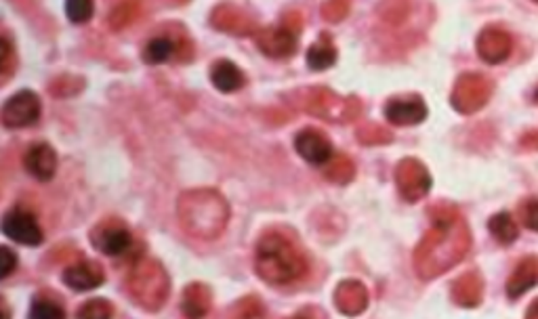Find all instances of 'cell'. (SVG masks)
Listing matches in <instances>:
<instances>
[{
    "instance_id": "obj_1",
    "label": "cell",
    "mask_w": 538,
    "mask_h": 319,
    "mask_svg": "<svg viewBox=\"0 0 538 319\" xmlns=\"http://www.w3.org/2000/svg\"><path fill=\"white\" fill-rule=\"evenodd\" d=\"M433 225L414 250V269L419 277L433 279L461 263L471 249V233L465 219L452 206L431 208Z\"/></svg>"
},
{
    "instance_id": "obj_2",
    "label": "cell",
    "mask_w": 538,
    "mask_h": 319,
    "mask_svg": "<svg viewBox=\"0 0 538 319\" xmlns=\"http://www.w3.org/2000/svg\"><path fill=\"white\" fill-rule=\"evenodd\" d=\"M255 269L268 284L284 286L299 279L307 271V260L293 239L271 231L259 239L255 250Z\"/></svg>"
},
{
    "instance_id": "obj_3",
    "label": "cell",
    "mask_w": 538,
    "mask_h": 319,
    "mask_svg": "<svg viewBox=\"0 0 538 319\" xmlns=\"http://www.w3.org/2000/svg\"><path fill=\"white\" fill-rule=\"evenodd\" d=\"M181 227L193 238L215 239L222 236L230 219L228 202L212 190H193L179 200Z\"/></svg>"
},
{
    "instance_id": "obj_4",
    "label": "cell",
    "mask_w": 538,
    "mask_h": 319,
    "mask_svg": "<svg viewBox=\"0 0 538 319\" xmlns=\"http://www.w3.org/2000/svg\"><path fill=\"white\" fill-rule=\"evenodd\" d=\"M128 295L141 309L158 311L166 303L171 282L158 260L141 258L127 277Z\"/></svg>"
},
{
    "instance_id": "obj_5",
    "label": "cell",
    "mask_w": 538,
    "mask_h": 319,
    "mask_svg": "<svg viewBox=\"0 0 538 319\" xmlns=\"http://www.w3.org/2000/svg\"><path fill=\"white\" fill-rule=\"evenodd\" d=\"M492 95V82L482 74H465L457 80L452 90V108L461 114H476L488 103Z\"/></svg>"
},
{
    "instance_id": "obj_6",
    "label": "cell",
    "mask_w": 538,
    "mask_h": 319,
    "mask_svg": "<svg viewBox=\"0 0 538 319\" xmlns=\"http://www.w3.org/2000/svg\"><path fill=\"white\" fill-rule=\"evenodd\" d=\"M395 183H398L401 198L406 202H419L429 193L433 181L425 164H420V162L414 158H406L398 164V171H395Z\"/></svg>"
},
{
    "instance_id": "obj_7",
    "label": "cell",
    "mask_w": 538,
    "mask_h": 319,
    "mask_svg": "<svg viewBox=\"0 0 538 319\" xmlns=\"http://www.w3.org/2000/svg\"><path fill=\"white\" fill-rule=\"evenodd\" d=\"M41 116V99L32 90H19L3 108V125L6 128H24L34 125Z\"/></svg>"
},
{
    "instance_id": "obj_8",
    "label": "cell",
    "mask_w": 538,
    "mask_h": 319,
    "mask_svg": "<svg viewBox=\"0 0 538 319\" xmlns=\"http://www.w3.org/2000/svg\"><path fill=\"white\" fill-rule=\"evenodd\" d=\"M3 233L13 242L24 246H38L42 242V230L36 223L34 214L24 208H13L3 219Z\"/></svg>"
},
{
    "instance_id": "obj_9",
    "label": "cell",
    "mask_w": 538,
    "mask_h": 319,
    "mask_svg": "<svg viewBox=\"0 0 538 319\" xmlns=\"http://www.w3.org/2000/svg\"><path fill=\"white\" fill-rule=\"evenodd\" d=\"M514 51V38L501 28H486L477 38V53L486 63H503Z\"/></svg>"
},
{
    "instance_id": "obj_10",
    "label": "cell",
    "mask_w": 538,
    "mask_h": 319,
    "mask_svg": "<svg viewBox=\"0 0 538 319\" xmlns=\"http://www.w3.org/2000/svg\"><path fill=\"white\" fill-rule=\"evenodd\" d=\"M295 147L303 160L309 164H324L333 158V143L324 133L316 128H306L297 135Z\"/></svg>"
},
{
    "instance_id": "obj_11",
    "label": "cell",
    "mask_w": 538,
    "mask_h": 319,
    "mask_svg": "<svg viewBox=\"0 0 538 319\" xmlns=\"http://www.w3.org/2000/svg\"><path fill=\"white\" fill-rule=\"evenodd\" d=\"M90 242L103 255L120 257L127 255L128 249L133 246V236L120 225H99L93 231V236H90Z\"/></svg>"
},
{
    "instance_id": "obj_12",
    "label": "cell",
    "mask_w": 538,
    "mask_h": 319,
    "mask_svg": "<svg viewBox=\"0 0 538 319\" xmlns=\"http://www.w3.org/2000/svg\"><path fill=\"white\" fill-rule=\"evenodd\" d=\"M311 114L316 116H324V118L328 120H339V122H345L354 116H358L360 108L355 106H347V103H343L339 97H335L333 93H328V90H314L311 93V99L306 106Z\"/></svg>"
},
{
    "instance_id": "obj_13",
    "label": "cell",
    "mask_w": 538,
    "mask_h": 319,
    "mask_svg": "<svg viewBox=\"0 0 538 319\" xmlns=\"http://www.w3.org/2000/svg\"><path fill=\"white\" fill-rule=\"evenodd\" d=\"M257 44L268 57L282 60V57H290L295 53L297 34L295 30L287 28V25H280V28L263 30L261 34L257 36Z\"/></svg>"
},
{
    "instance_id": "obj_14",
    "label": "cell",
    "mask_w": 538,
    "mask_h": 319,
    "mask_svg": "<svg viewBox=\"0 0 538 319\" xmlns=\"http://www.w3.org/2000/svg\"><path fill=\"white\" fill-rule=\"evenodd\" d=\"M63 282L68 284V288L76 292H87L99 288L106 282V273H103V267L95 263V260H80V263L68 267L66 273H63Z\"/></svg>"
},
{
    "instance_id": "obj_15",
    "label": "cell",
    "mask_w": 538,
    "mask_h": 319,
    "mask_svg": "<svg viewBox=\"0 0 538 319\" xmlns=\"http://www.w3.org/2000/svg\"><path fill=\"white\" fill-rule=\"evenodd\" d=\"M385 118L395 127H414L427 118V106L423 99H393L387 103Z\"/></svg>"
},
{
    "instance_id": "obj_16",
    "label": "cell",
    "mask_w": 538,
    "mask_h": 319,
    "mask_svg": "<svg viewBox=\"0 0 538 319\" xmlns=\"http://www.w3.org/2000/svg\"><path fill=\"white\" fill-rule=\"evenodd\" d=\"M25 171L38 181H51L57 171V154L47 143H36L24 158Z\"/></svg>"
},
{
    "instance_id": "obj_17",
    "label": "cell",
    "mask_w": 538,
    "mask_h": 319,
    "mask_svg": "<svg viewBox=\"0 0 538 319\" xmlns=\"http://www.w3.org/2000/svg\"><path fill=\"white\" fill-rule=\"evenodd\" d=\"M335 305L341 314L360 315L368 305V290L364 288V284L355 282V279H345L336 286Z\"/></svg>"
},
{
    "instance_id": "obj_18",
    "label": "cell",
    "mask_w": 538,
    "mask_h": 319,
    "mask_svg": "<svg viewBox=\"0 0 538 319\" xmlns=\"http://www.w3.org/2000/svg\"><path fill=\"white\" fill-rule=\"evenodd\" d=\"M482 296H484V282H482V276L476 271H469L465 273L457 279L455 284H452V298H455V303L458 307H477L479 303H482Z\"/></svg>"
},
{
    "instance_id": "obj_19",
    "label": "cell",
    "mask_w": 538,
    "mask_h": 319,
    "mask_svg": "<svg viewBox=\"0 0 538 319\" xmlns=\"http://www.w3.org/2000/svg\"><path fill=\"white\" fill-rule=\"evenodd\" d=\"M536 282H538V258L536 257L524 258L522 263L515 267L514 276L509 277L507 295L511 298H520L522 295H526L530 288H534Z\"/></svg>"
},
{
    "instance_id": "obj_20",
    "label": "cell",
    "mask_w": 538,
    "mask_h": 319,
    "mask_svg": "<svg viewBox=\"0 0 538 319\" xmlns=\"http://www.w3.org/2000/svg\"><path fill=\"white\" fill-rule=\"evenodd\" d=\"M185 317L203 319L211 309V290L204 284H192L184 290V301H181Z\"/></svg>"
},
{
    "instance_id": "obj_21",
    "label": "cell",
    "mask_w": 538,
    "mask_h": 319,
    "mask_svg": "<svg viewBox=\"0 0 538 319\" xmlns=\"http://www.w3.org/2000/svg\"><path fill=\"white\" fill-rule=\"evenodd\" d=\"M211 80L222 93H236L244 87V74L236 63L228 60L217 61L211 70Z\"/></svg>"
},
{
    "instance_id": "obj_22",
    "label": "cell",
    "mask_w": 538,
    "mask_h": 319,
    "mask_svg": "<svg viewBox=\"0 0 538 319\" xmlns=\"http://www.w3.org/2000/svg\"><path fill=\"white\" fill-rule=\"evenodd\" d=\"M488 230H490L492 236H495L496 242L505 244V246L514 244L517 239V236H520V230H517L515 220L511 219L509 212L495 214V217L488 220Z\"/></svg>"
},
{
    "instance_id": "obj_23",
    "label": "cell",
    "mask_w": 538,
    "mask_h": 319,
    "mask_svg": "<svg viewBox=\"0 0 538 319\" xmlns=\"http://www.w3.org/2000/svg\"><path fill=\"white\" fill-rule=\"evenodd\" d=\"M336 61V51L326 36L322 41H317L316 44H311L307 51V65L311 70L322 71L333 68Z\"/></svg>"
},
{
    "instance_id": "obj_24",
    "label": "cell",
    "mask_w": 538,
    "mask_h": 319,
    "mask_svg": "<svg viewBox=\"0 0 538 319\" xmlns=\"http://www.w3.org/2000/svg\"><path fill=\"white\" fill-rule=\"evenodd\" d=\"M177 53V44L171 36H158L152 38L147 42V47L144 51V60L146 63H165L168 60H173V55Z\"/></svg>"
},
{
    "instance_id": "obj_25",
    "label": "cell",
    "mask_w": 538,
    "mask_h": 319,
    "mask_svg": "<svg viewBox=\"0 0 538 319\" xmlns=\"http://www.w3.org/2000/svg\"><path fill=\"white\" fill-rule=\"evenodd\" d=\"M114 309L106 298H93L78 309L76 319H112Z\"/></svg>"
},
{
    "instance_id": "obj_26",
    "label": "cell",
    "mask_w": 538,
    "mask_h": 319,
    "mask_svg": "<svg viewBox=\"0 0 538 319\" xmlns=\"http://www.w3.org/2000/svg\"><path fill=\"white\" fill-rule=\"evenodd\" d=\"M30 319H68V317H66V311H63L57 303L47 301V298H36V301L32 303Z\"/></svg>"
},
{
    "instance_id": "obj_27",
    "label": "cell",
    "mask_w": 538,
    "mask_h": 319,
    "mask_svg": "<svg viewBox=\"0 0 538 319\" xmlns=\"http://www.w3.org/2000/svg\"><path fill=\"white\" fill-rule=\"evenodd\" d=\"M93 11L95 6L89 0H68L66 3V13L74 23H87L93 17Z\"/></svg>"
},
{
    "instance_id": "obj_28",
    "label": "cell",
    "mask_w": 538,
    "mask_h": 319,
    "mask_svg": "<svg viewBox=\"0 0 538 319\" xmlns=\"http://www.w3.org/2000/svg\"><path fill=\"white\" fill-rule=\"evenodd\" d=\"M263 317V307L259 303V298H244L240 301L236 307L231 309V319H261Z\"/></svg>"
},
{
    "instance_id": "obj_29",
    "label": "cell",
    "mask_w": 538,
    "mask_h": 319,
    "mask_svg": "<svg viewBox=\"0 0 538 319\" xmlns=\"http://www.w3.org/2000/svg\"><path fill=\"white\" fill-rule=\"evenodd\" d=\"M13 65H15V53H13V44L6 36L0 38V80L6 82L13 74Z\"/></svg>"
},
{
    "instance_id": "obj_30",
    "label": "cell",
    "mask_w": 538,
    "mask_h": 319,
    "mask_svg": "<svg viewBox=\"0 0 538 319\" xmlns=\"http://www.w3.org/2000/svg\"><path fill=\"white\" fill-rule=\"evenodd\" d=\"M354 174H355L354 164L347 158H339V160H336V164H333L328 168V177L333 181H336V183H347V181L352 179Z\"/></svg>"
},
{
    "instance_id": "obj_31",
    "label": "cell",
    "mask_w": 538,
    "mask_h": 319,
    "mask_svg": "<svg viewBox=\"0 0 538 319\" xmlns=\"http://www.w3.org/2000/svg\"><path fill=\"white\" fill-rule=\"evenodd\" d=\"M520 214H522V223L528 227V230L538 231V200L536 198H530L522 204L520 208Z\"/></svg>"
},
{
    "instance_id": "obj_32",
    "label": "cell",
    "mask_w": 538,
    "mask_h": 319,
    "mask_svg": "<svg viewBox=\"0 0 538 319\" xmlns=\"http://www.w3.org/2000/svg\"><path fill=\"white\" fill-rule=\"evenodd\" d=\"M0 260H3V267H0V277H9L17 265L15 255H13L6 246H3V249H0Z\"/></svg>"
},
{
    "instance_id": "obj_33",
    "label": "cell",
    "mask_w": 538,
    "mask_h": 319,
    "mask_svg": "<svg viewBox=\"0 0 538 319\" xmlns=\"http://www.w3.org/2000/svg\"><path fill=\"white\" fill-rule=\"evenodd\" d=\"M522 143H524V145H526V147H530V149H538V133H528V135H524Z\"/></svg>"
},
{
    "instance_id": "obj_34",
    "label": "cell",
    "mask_w": 538,
    "mask_h": 319,
    "mask_svg": "<svg viewBox=\"0 0 538 319\" xmlns=\"http://www.w3.org/2000/svg\"><path fill=\"white\" fill-rule=\"evenodd\" d=\"M526 319H538V298L530 305L528 311H526Z\"/></svg>"
},
{
    "instance_id": "obj_35",
    "label": "cell",
    "mask_w": 538,
    "mask_h": 319,
    "mask_svg": "<svg viewBox=\"0 0 538 319\" xmlns=\"http://www.w3.org/2000/svg\"><path fill=\"white\" fill-rule=\"evenodd\" d=\"M3 319H11V315H9V307H6L5 298H3Z\"/></svg>"
},
{
    "instance_id": "obj_36",
    "label": "cell",
    "mask_w": 538,
    "mask_h": 319,
    "mask_svg": "<svg viewBox=\"0 0 538 319\" xmlns=\"http://www.w3.org/2000/svg\"><path fill=\"white\" fill-rule=\"evenodd\" d=\"M295 319H306V317H295Z\"/></svg>"
},
{
    "instance_id": "obj_37",
    "label": "cell",
    "mask_w": 538,
    "mask_h": 319,
    "mask_svg": "<svg viewBox=\"0 0 538 319\" xmlns=\"http://www.w3.org/2000/svg\"><path fill=\"white\" fill-rule=\"evenodd\" d=\"M536 99H538V93H536Z\"/></svg>"
}]
</instances>
